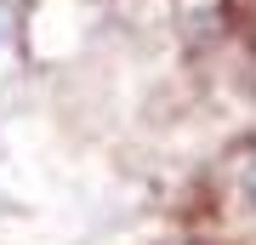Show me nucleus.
<instances>
[{"instance_id":"obj_1","label":"nucleus","mask_w":256,"mask_h":245,"mask_svg":"<svg viewBox=\"0 0 256 245\" xmlns=\"http://www.w3.org/2000/svg\"><path fill=\"white\" fill-rule=\"evenodd\" d=\"M250 194H256V165H250Z\"/></svg>"}]
</instances>
